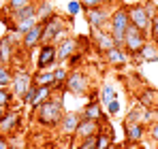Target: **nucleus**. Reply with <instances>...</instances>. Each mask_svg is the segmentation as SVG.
Here are the masks:
<instances>
[{
    "label": "nucleus",
    "instance_id": "f257e3e1",
    "mask_svg": "<svg viewBox=\"0 0 158 149\" xmlns=\"http://www.w3.org/2000/svg\"><path fill=\"white\" fill-rule=\"evenodd\" d=\"M34 115H36V122L41 126H47V128H53V126H60L62 122V115H64V104L60 98H49L43 100L36 109H34Z\"/></svg>",
    "mask_w": 158,
    "mask_h": 149
},
{
    "label": "nucleus",
    "instance_id": "f03ea898",
    "mask_svg": "<svg viewBox=\"0 0 158 149\" xmlns=\"http://www.w3.org/2000/svg\"><path fill=\"white\" fill-rule=\"evenodd\" d=\"M66 36V24L60 15L53 13L49 19L43 22V36H41V45H56L58 41H62Z\"/></svg>",
    "mask_w": 158,
    "mask_h": 149
},
{
    "label": "nucleus",
    "instance_id": "7ed1b4c3",
    "mask_svg": "<svg viewBox=\"0 0 158 149\" xmlns=\"http://www.w3.org/2000/svg\"><path fill=\"white\" fill-rule=\"evenodd\" d=\"M128 26H131V19H128L126 6H118L115 11H111V19H109V34L113 36L115 47H122V45H124V32H126V28H128Z\"/></svg>",
    "mask_w": 158,
    "mask_h": 149
},
{
    "label": "nucleus",
    "instance_id": "20e7f679",
    "mask_svg": "<svg viewBox=\"0 0 158 149\" xmlns=\"http://www.w3.org/2000/svg\"><path fill=\"white\" fill-rule=\"evenodd\" d=\"M150 38H148V32H143V30H139V28H135V26H128L126 28V32H124V45H122V49L126 51V53H139L141 47L148 43Z\"/></svg>",
    "mask_w": 158,
    "mask_h": 149
},
{
    "label": "nucleus",
    "instance_id": "39448f33",
    "mask_svg": "<svg viewBox=\"0 0 158 149\" xmlns=\"http://www.w3.org/2000/svg\"><path fill=\"white\" fill-rule=\"evenodd\" d=\"M85 17H88V24H90L92 30H107L109 28V19H111V9L107 4L85 9Z\"/></svg>",
    "mask_w": 158,
    "mask_h": 149
},
{
    "label": "nucleus",
    "instance_id": "423d86ee",
    "mask_svg": "<svg viewBox=\"0 0 158 149\" xmlns=\"http://www.w3.org/2000/svg\"><path fill=\"white\" fill-rule=\"evenodd\" d=\"M64 87H66V92H71V94H75V96H83V94H88V90H90V79H88V74L83 73V70L75 68L73 73L66 74Z\"/></svg>",
    "mask_w": 158,
    "mask_h": 149
},
{
    "label": "nucleus",
    "instance_id": "0eeeda50",
    "mask_svg": "<svg viewBox=\"0 0 158 149\" xmlns=\"http://www.w3.org/2000/svg\"><path fill=\"white\" fill-rule=\"evenodd\" d=\"M126 13H128L131 26L139 28V30H143V32L150 30V22H152V17L145 13V9H143L141 2H139V4H131V6H126Z\"/></svg>",
    "mask_w": 158,
    "mask_h": 149
},
{
    "label": "nucleus",
    "instance_id": "6e6552de",
    "mask_svg": "<svg viewBox=\"0 0 158 149\" xmlns=\"http://www.w3.org/2000/svg\"><path fill=\"white\" fill-rule=\"evenodd\" d=\"M9 87H11V94H13V96H17V98L22 100L24 94L32 87V74L28 73V70H17V73H13V79H11V85H9Z\"/></svg>",
    "mask_w": 158,
    "mask_h": 149
},
{
    "label": "nucleus",
    "instance_id": "1a4fd4ad",
    "mask_svg": "<svg viewBox=\"0 0 158 149\" xmlns=\"http://www.w3.org/2000/svg\"><path fill=\"white\" fill-rule=\"evenodd\" d=\"M56 64H58V60H56V45H41L39 47V55H36V68L39 70H49Z\"/></svg>",
    "mask_w": 158,
    "mask_h": 149
},
{
    "label": "nucleus",
    "instance_id": "9d476101",
    "mask_svg": "<svg viewBox=\"0 0 158 149\" xmlns=\"http://www.w3.org/2000/svg\"><path fill=\"white\" fill-rule=\"evenodd\" d=\"M22 36H24L22 45H24V49H26V51H32V49H36V47H41V36H43V22H36V24L32 26V28L28 30L26 34H22Z\"/></svg>",
    "mask_w": 158,
    "mask_h": 149
},
{
    "label": "nucleus",
    "instance_id": "9b49d317",
    "mask_svg": "<svg viewBox=\"0 0 158 149\" xmlns=\"http://www.w3.org/2000/svg\"><path fill=\"white\" fill-rule=\"evenodd\" d=\"M124 134H126V141L131 145H139L143 141V134H145V124H141V122H124Z\"/></svg>",
    "mask_w": 158,
    "mask_h": 149
},
{
    "label": "nucleus",
    "instance_id": "f8f14e48",
    "mask_svg": "<svg viewBox=\"0 0 158 149\" xmlns=\"http://www.w3.org/2000/svg\"><path fill=\"white\" fill-rule=\"evenodd\" d=\"M75 49H77V41L75 38L64 36L62 41H58V45H56V60H58V64L64 62V60H69L75 53Z\"/></svg>",
    "mask_w": 158,
    "mask_h": 149
},
{
    "label": "nucleus",
    "instance_id": "ddd939ff",
    "mask_svg": "<svg viewBox=\"0 0 158 149\" xmlns=\"http://www.w3.org/2000/svg\"><path fill=\"white\" fill-rule=\"evenodd\" d=\"M19 124H22V115L15 113V111H6V113L0 117V134L4 136V134L15 132V130L19 128Z\"/></svg>",
    "mask_w": 158,
    "mask_h": 149
},
{
    "label": "nucleus",
    "instance_id": "4468645a",
    "mask_svg": "<svg viewBox=\"0 0 158 149\" xmlns=\"http://www.w3.org/2000/svg\"><path fill=\"white\" fill-rule=\"evenodd\" d=\"M79 122H81V115H79V113H64V115H62V122H60V130H62V134H66V136H75Z\"/></svg>",
    "mask_w": 158,
    "mask_h": 149
},
{
    "label": "nucleus",
    "instance_id": "2eb2a0df",
    "mask_svg": "<svg viewBox=\"0 0 158 149\" xmlns=\"http://www.w3.org/2000/svg\"><path fill=\"white\" fill-rule=\"evenodd\" d=\"M92 41L96 43V47L103 51V53L109 51L111 47H115V41L109 34V30H92Z\"/></svg>",
    "mask_w": 158,
    "mask_h": 149
},
{
    "label": "nucleus",
    "instance_id": "dca6fc26",
    "mask_svg": "<svg viewBox=\"0 0 158 149\" xmlns=\"http://www.w3.org/2000/svg\"><path fill=\"white\" fill-rule=\"evenodd\" d=\"M98 122L96 119H83L81 117V122L77 126V132H75V136L77 139H88V136H94L96 132H98Z\"/></svg>",
    "mask_w": 158,
    "mask_h": 149
},
{
    "label": "nucleus",
    "instance_id": "f3484780",
    "mask_svg": "<svg viewBox=\"0 0 158 149\" xmlns=\"http://www.w3.org/2000/svg\"><path fill=\"white\" fill-rule=\"evenodd\" d=\"M128 53L122 49V47H111L109 51H105V60L111 64V66H124L128 62Z\"/></svg>",
    "mask_w": 158,
    "mask_h": 149
},
{
    "label": "nucleus",
    "instance_id": "a211bd4d",
    "mask_svg": "<svg viewBox=\"0 0 158 149\" xmlns=\"http://www.w3.org/2000/svg\"><path fill=\"white\" fill-rule=\"evenodd\" d=\"M81 117H83V119H96V122H101V119H105V111L101 109V102L90 100V102L85 104V109H83Z\"/></svg>",
    "mask_w": 158,
    "mask_h": 149
},
{
    "label": "nucleus",
    "instance_id": "6ab92c4d",
    "mask_svg": "<svg viewBox=\"0 0 158 149\" xmlns=\"http://www.w3.org/2000/svg\"><path fill=\"white\" fill-rule=\"evenodd\" d=\"M135 58L137 60H143V62H158V45L156 43H152V41H148L139 53H135Z\"/></svg>",
    "mask_w": 158,
    "mask_h": 149
},
{
    "label": "nucleus",
    "instance_id": "aec40b11",
    "mask_svg": "<svg viewBox=\"0 0 158 149\" xmlns=\"http://www.w3.org/2000/svg\"><path fill=\"white\" fill-rule=\"evenodd\" d=\"M13 43L15 41H11L9 34L0 38V64H6L9 66V62L13 60Z\"/></svg>",
    "mask_w": 158,
    "mask_h": 149
},
{
    "label": "nucleus",
    "instance_id": "412c9836",
    "mask_svg": "<svg viewBox=\"0 0 158 149\" xmlns=\"http://www.w3.org/2000/svg\"><path fill=\"white\" fill-rule=\"evenodd\" d=\"M15 22H22V19H28V17H36V2H32V4H26V6H22V9H17V11H13V13H9Z\"/></svg>",
    "mask_w": 158,
    "mask_h": 149
},
{
    "label": "nucleus",
    "instance_id": "4be33fe9",
    "mask_svg": "<svg viewBox=\"0 0 158 149\" xmlns=\"http://www.w3.org/2000/svg\"><path fill=\"white\" fill-rule=\"evenodd\" d=\"M32 85L52 87V85H53V70H39V73L32 77Z\"/></svg>",
    "mask_w": 158,
    "mask_h": 149
},
{
    "label": "nucleus",
    "instance_id": "5701e85b",
    "mask_svg": "<svg viewBox=\"0 0 158 149\" xmlns=\"http://www.w3.org/2000/svg\"><path fill=\"white\" fill-rule=\"evenodd\" d=\"M53 13V6L49 0H41V2H36V19L39 22H45V19H49Z\"/></svg>",
    "mask_w": 158,
    "mask_h": 149
},
{
    "label": "nucleus",
    "instance_id": "b1692460",
    "mask_svg": "<svg viewBox=\"0 0 158 149\" xmlns=\"http://www.w3.org/2000/svg\"><path fill=\"white\" fill-rule=\"evenodd\" d=\"M52 96V87H41V85H34V96H32V100H30V107H39L43 100H47Z\"/></svg>",
    "mask_w": 158,
    "mask_h": 149
},
{
    "label": "nucleus",
    "instance_id": "393cba45",
    "mask_svg": "<svg viewBox=\"0 0 158 149\" xmlns=\"http://www.w3.org/2000/svg\"><path fill=\"white\" fill-rule=\"evenodd\" d=\"M66 68L64 66H58V68H53V85L52 90H58V87H64V83H66Z\"/></svg>",
    "mask_w": 158,
    "mask_h": 149
},
{
    "label": "nucleus",
    "instance_id": "a878e982",
    "mask_svg": "<svg viewBox=\"0 0 158 149\" xmlns=\"http://www.w3.org/2000/svg\"><path fill=\"white\" fill-rule=\"evenodd\" d=\"M115 98H118V92H115L111 85H103V87H101V104L107 107L111 100H115Z\"/></svg>",
    "mask_w": 158,
    "mask_h": 149
},
{
    "label": "nucleus",
    "instance_id": "bb28decb",
    "mask_svg": "<svg viewBox=\"0 0 158 149\" xmlns=\"http://www.w3.org/2000/svg\"><path fill=\"white\" fill-rule=\"evenodd\" d=\"M154 102H158V94L154 90H145V92L141 94V104H143V109H152Z\"/></svg>",
    "mask_w": 158,
    "mask_h": 149
},
{
    "label": "nucleus",
    "instance_id": "cd10ccee",
    "mask_svg": "<svg viewBox=\"0 0 158 149\" xmlns=\"http://www.w3.org/2000/svg\"><path fill=\"white\" fill-rule=\"evenodd\" d=\"M36 22H39L36 17H28V19H22V22H15V32H17V34H26Z\"/></svg>",
    "mask_w": 158,
    "mask_h": 149
},
{
    "label": "nucleus",
    "instance_id": "c85d7f7f",
    "mask_svg": "<svg viewBox=\"0 0 158 149\" xmlns=\"http://www.w3.org/2000/svg\"><path fill=\"white\" fill-rule=\"evenodd\" d=\"M11 79H13V73L6 64H0V87H9L11 85Z\"/></svg>",
    "mask_w": 158,
    "mask_h": 149
},
{
    "label": "nucleus",
    "instance_id": "c756f323",
    "mask_svg": "<svg viewBox=\"0 0 158 149\" xmlns=\"http://www.w3.org/2000/svg\"><path fill=\"white\" fill-rule=\"evenodd\" d=\"M34 0H6V13H13V11H17V9H22V6H26V4H32Z\"/></svg>",
    "mask_w": 158,
    "mask_h": 149
},
{
    "label": "nucleus",
    "instance_id": "7c9ffc66",
    "mask_svg": "<svg viewBox=\"0 0 158 149\" xmlns=\"http://www.w3.org/2000/svg\"><path fill=\"white\" fill-rule=\"evenodd\" d=\"M83 11V6H81V2L79 0H69V4H66V13L71 15V17H75Z\"/></svg>",
    "mask_w": 158,
    "mask_h": 149
},
{
    "label": "nucleus",
    "instance_id": "2f4dec72",
    "mask_svg": "<svg viewBox=\"0 0 158 149\" xmlns=\"http://www.w3.org/2000/svg\"><path fill=\"white\" fill-rule=\"evenodd\" d=\"M77 149H96V134L94 136H88V139H81Z\"/></svg>",
    "mask_w": 158,
    "mask_h": 149
},
{
    "label": "nucleus",
    "instance_id": "473e14b6",
    "mask_svg": "<svg viewBox=\"0 0 158 149\" xmlns=\"http://www.w3.org/2000/svg\"><path fill=\"white\" fill-rule=\"evenodd\" d=\"M141 4H143V9H145V13H148L150 17H156V15H158V4H156V2L145 0V2H141Z\"/></svg>",
    "mask_w": 158,
    "mask_h": 149
},
{
    "label": "nucleus",
    "instance_id": "72a5a7b5",
    "mask_svg": "<svg viewBox=\"0 0 158 149\" xmlns=\"http://www.w3.org/2000/svg\"><path fill=\"white\" fill-rule=\"evenodd\" d=\"M11 100H13V94L6 87H0V107H9Z\"/></svg>",
    "mask_w": 158,
    "mask_h": 149
},
{
    "label": "nucleus",
    "instance_id": "f704fd0d",
    "mask_svg": "<svg viewBox=\"0 0 158 149\" xmlns=\"http://www.w3.org/2000/svg\"><path fill=\"white\" fill-rule=\"evenodd\" d=\"M79 2H81V6H83V11H85V9H92V6L107 4V2H111V0H79Z\"/></svg>",
    "mask_w": 158,
    "mask_h": 149
},
{
    "label": "nucleus",
    "instance_id": "c9c22d12",
    "mask_svg": "<svg viewBox=\"0 0 158 149\" xmlns=\"http://www.w3.org/2000/svg\"><path fill=\"white\" fill-rule=\"evenodd\" d=\"M107 113H109V115H118V113H120V102H118V98L111 100V102L107 104Z\"/></svg>",
    "mask_w": 158,
    "mask_h": 149
},
{
    "label": "nucleus",
    "instance_id": "e433bc0d",
    "mask_svg": "<svg viewBox=\"0 0 158 149\" xmlns=\"http://www.w3.org/2000/svg\"><path fill=\"white\" fill-rule=\"evenodd\" d=\"M150 139H152V143H156L158 147V122H154V124H150Z\"/></svg>",
    "mask_w": 158,
    "mask_h": 149
},
{
    "label": "nucleus",
    "instance_id": "4c0bfd02",
    "mask_svg": "<svg viewBox=\"0 0 158 149\" xmlns=\"http://www.w3.org/2000/svg\"><path fill=\"white\" fill-rule=\"evenodd\" d=\"M0 149H9V143H6V139L0 134Z\"/></svg>",
    "mask_w": 158,
    "mask_h": 149
},
{
    "label": "nucleus",
    "instance_id": "58836bf2",
    "mask_svg": "<svg viewBox=\"0 0 158 149\" xmlns=\"http://www.w3.org/2000/svg\"><path fill=\"white\" fill-rule=\"evenodd\" d=\"M4 113H6V107H0V117H2Z\"/></svg>",
    "mask_w": 158,
    "mask_h": 149
},
{
    "label": "nucleus",
    "instance_id": "ea45409f",
    "mask_svg": "<svg viewBox=\"0 0 158 149\" xmlns=\"http://www.w3.org/2000/svg\"><path fill=\"white\" fill-rule=\"evenodd\" d=\"M2 9H4V6H2V0H0V11H2Z\"/></svg>",
    "mask_w": 158,
    "mask_h": 149
},
{
    "label": "nucleus",
    "instance_id": "a19ab883",
    "mask_svg": "<svg viewBox=\"0 0 158 149\" xmlns=\"http://www.w3.org/2000/svg\"><path fill=\"white\" fill-rule=\"evenodd\" d=\"M107 149H113V145H109V147H107Z\"/></svg>",
    "mask_w": 158,
    "mask_h": 149
},
{
    "label": "nucleus",
    "instance_id": "79ce46f5",
    "mask_svg": "<svg viewBox=\"0 0 158 149\" xmlns=\"http://www.w3.org/2000/svg\"><path fill=\"white\" fill-rule=\"evenodd\" d=\"M122 149H131V147H128V145H126V147H122Z\"/></svg>",
    "mask_w": 158,
    "mask_h": 149
},
{
    "label": "nucleus",
    "instance_id": "37998d69",
    "mask_svg": "<svg viewBox=\"0 0 158 149\" xmlns=\"http://www.w3.org/2000/svg\"><path fill=\"white\" fill-rule=\"evenodd\" d=\"M154 149H158V147H154Z\"/></svg>",
    "mask_w": 158,
    "mask_h": 149
}]
</instances>
